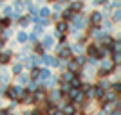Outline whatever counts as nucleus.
Instances as JSON below:
<instances>
[{
  "label": "nucleus",
  "instance_id": "f257e3e1",
  "mask_svg": "<svg viewBox=\"0 0 121 115\" xmlns=\"http://www.w3.org/2000/svg\"><path fill=\"white\" fill-rule=\"evenodd\" d=\"M40 61L42 63H45L47 68H56V67H61V61L54 56H49V54H42L40 56Z\"/></svg>",
  "mask_w": 121,
  "mask_h": 115
},
{
  "label": "nucleus",
  "instance_id": "f03ea898",
  "mask_svg": "<svg viewBox=\"0 0 121 115\" xmlns=\"http://www.w3.org/2000/svg\"><path fill=\"white\" fill-rule=\"evenodd\" d=\"M58 58L63 61H69L72 58V49L69 45H60L58 47Z\"/></svg>",
  "mask_w": 121,
  "mask_h": 115
},
{
  "label": "nucleus",
  "instance_id": "7ed1b4c3",
  "mask_svg": "<svg viewBox=\"0 0 121 115\" xmlns=\"http://www.w3.org/2000/svg\"><path fill=\"white\" fill-rule=\"evenodd\" d=\"M99 56V43H91L87 47V58H96Z\"/></svg>",
  "mask_w": 121,
  "mask_h": 115
},
{
  "label": "nucleus",
  "instance_id": "20e7f679",
  "mask_svg": "<svg viewBox=\"0 0 121 115\" xmlns=\"http://www.w3.org/2000/svg\"><path fill=\"white\" fill-rule=\"evenodd\" d=\"M103 22V15H101L99 11H92L91 13V24L92 25H99Z\"/></svg>",
  "mask_w": 121,
  "mask_h": 115
},
{
  "label": "nucleus",
  "instance_id": "39448f33",
  "mask_svg": "<svg viewBox=\"0 0 121 115\" xmlns=\"http://www.w3.org/2000/svg\"><path fill=\"white\" fill-rule=\"evenodd\" d=\"M74 75L76 74H74V72H71V70H63V72L60 74V81H61V83H71Z\"/></svg>",
  "mask_w": 121,
  "mask_h": 115
},
{
  "label": "nucleus",
  "instance_id": "423d86ee",
  "mask_svg": "<svg viewBox=\"0 0 121 115\" xmlns=\"http://www.w3.org/2000/svg\"><path fill=\"white\" fill-rule=\"evenodd\" d=\"M11 50H4V52H0V65H7L11 61Z\"/></svg>",
  "mask_w": 121,
  "mask_h": 115
},
{
  "label": "nucleus",
  "instance_id": "0eeeda50",
  "mask_svg": "<svg viewBox=\"0 0 121 115\" xmlns=\"http://www.w3.org/2000/svg\"><path fill=\"white\" fill-rule=\"evenodd\" d=\"M43 49H51V47L54 45V38L52 36H43V40H42V43H40Z\"/></svg>",
  "mask_w": 121,
  "mask_h": 115
},
{
  "label": "nucleus",
  "instance_id": "6e6552de",
  "mask_svg": "<svg viewBox=\"0 0 121 115\" xmlns=\"http://www.w3.org/2000/svg\"><path fill=\"white\" fill-rule=\"evenodd\" d=\"M16 83H18V86H25L27 83H29V75H25L24 72L18 74V75H16Z\"/></svg>",
  "mask_w": 121,
  "mask_h": 115
},
{
  "label": "nucleus",
  "instance_id": "1a4fd4ad",
  "mask_svg": "<svg viewBox=\"0 0 121 115\" xmlns=\"http://www.w3.org/2000/svg\"><path fill=\"white\" fill-rule=\"evenodd\" d=\"M67 29H69L67 22H58V24H56V32H58V34H65Z\"/></svg>",
  "mask_w": 121,
  "mask_h": 115
},
{
  "label": "nucleus",
  "instance_id": "9d476101",
  "mask_svg": "<svg viewBox=\"0 0 121 115\" xmlns=\"http://www.w3.org/2000/svg\"><path fill=\"white\" fill-rule=\"evenodd\" d=\"M49 77H52V72H51V68H40V77H38V79L47 81Z\"/></svg>",
  "mask_w": 121,
  "mask_h": 115
},
{
  "label": "nucleus",
  "instance_id": "9b49d317",
  "mask_svg": "<svg viewBox=\"0 0 121 115\" xmlns=\"http://www.w3.org/2000/svg\"><path fill=\"white\" fill-rule=\"evenodd\" d=\"M47 99L51 101V103H56V101H61V94L58 90H52L49 95H47Z\"/></svg>",
  "mask_w": 121,
  "mask_h": 115
},
{
  "label": "nucleus",
  "instance_id": "f8f14e48",
  "mask_svg": "<svg viewBox=\"0 0 121 115\" xmlns=\"http://www.w3.org/2000/svg\"><path fill=\"white\" fill-rule=\"evenodd\" d=\"M22 72H24V63H20V61H18V63H15V65H13V68H11V74L18 75V74H22Z\"/></svg>",
  "mask_w": 121,
  "mask_h": 115
},
{
  "label": "nucleus",
  "instance_id": "ddd939ff",
  "mask_svg": "<svg viewBox=\"0 0 121 115\" xmlns=\"http://www.w3.org/2000/svg\"><path fill=\"white\" fill-rule=\"evenodd\" d=\"M38 16H40L42 20H49V16H51V9H49V7H42V9L38 11Z\"/></svg>",
  "mask_w": 121,
  "mask_h": 115
},
{
  "label": "nucleus",
  "instance_id": "4468645a",
  "mask_svg": "<svg viewBox=\"0 0 121 115\" xmlns=\"http://www.w3.org/2000/svg\"><path fill=\"white\" fill-rule=\"evenodd\" d=\"M27 63H29V67H31V68H33V67H36L38 63H40V56H36V54L29 56V58H27Z\"/></svg>",
  "mask_w": 121,
  "mask_h": 115
},
{
  "label": "nucleus",
  "instance_id": "2eb2a0df",
  "mask_svg": "<svg viewBox=\"0 0 121 115\" xmlns=\"http://www.w3.org/2000/svg\"><path fill=\"white\" fill-rule=\"evenodd\" d=\"M27 40H29V36H27V32H24V31H20V32L16 34V41H18V43H27Z\"/></svg>",
  "mask_w": 121,
  "mask_h": 115
},
{
  "label": "nucleus",
  "instance_id": "dca6fc26",
  "mask_svg": "<svg viewBox=\"0 0 121 115\" xmlns=\"http://www.w3.org/2000/svg\"><path fill=\"white\" fill-rule=\"evenodd\" d=\"M69 9H71L72 13H80V11L83 9V2H72Z\"/></svg>",
  "mask_w": 121,
  "mask_h": 115
},
{
  "label": "nucleus",
  "instance_id": "f3484780",
  "mask_svg": "<svg viewBox=\"0 0 121 115\" xmlns=\"http://www.w3.org/2000/svg\"><path fill=\"white\" fill-rule=\"evenodd\" d=\"M69 90H71V85H69V83H61L60 88H58V92H60L61 95H67V94H69Z\"/></svg>",
  "mask_w": 121,
  "mask_h": 115
},
{
  "label": "nucleus",
  "instance_id": "a211bd4d",
  "mask_svg": "<svg viewBox=\"0 0 121 115\" xmlns=\"http://www.w3.org/2000/svg\"><path fill=\"white\" fill-rule=\"evenodd\" d=\"M72 61H74L78 67H83L87 59H85V56H72Z\"/></svg>",
  "mask_w": 121,
  "mask_h": 115
},
{
  "label": "nucleus",
  "instance_id": "6ab92c4d",
  "mask_svg": "<svg viewBox=\"0 0 121 115\" xmlns=\"http://www.w3.org/2000/svg\"><path fill=\"white\" fill-rule=\"evenodd\" d=\"M29 77H31V79H35V81H38V77H40V68H38V67H33Z\"/></svg>",
  "mask_w": 121,
  "mask_h": 115
},
{
  "label": "nucleus",
  "instance_id": "aec40b11",
  "mask_svg": "<svg viewBox=\"0 0 121 115\" xmlns=\"http://www.w3.org/2000/svg\"><path fill=\"white\" fill-rule=\"evenodd\" d=\"M27 92H29V94H33V92L35 90H38V88H40V86H38V83H36V81H29V83H27Z\"/></svg>",
  "mask_w": 121,
  "mask_h": 115
},
{
  "label": "nucleus",
  "instance_id": "412c9836",
  "mask_svg": "<svg viewBox=\"0 0 121 115\" xmlns=\"http://www.w3.org/2000/svg\"><path fill=\"white\" fill-rule=\"evenodd\" d=\"M119 59H121L119 50H112V58H110V61L114 63V65H117V63H119Z\"/></svg>",
  "mask_w": 121,
  "mask_h": 115
},
{
  "label": "nucleus",
  "instance_id": "4be33fe9",
  "mask_svg": "<svg viewBox=\"0 0 121 115\" xmlns=\"http://www.w3.org/2000/svg\"><path fill=\"white\" fill-rule=\"evenodd\" d=\"M13 13H15V11H13V7H11V5H5L4 9H2V15H4V18H9Z\"/></svg>",
  "mask_w": 121,
  "mask_h": 115
},
{
  "label": "nucleus",
  "instance_id": "5701e85b",
  "mask_svg": "<svg viewBox=\"0 0 121 115\" xmlns=\"http://www.w3.org/2000/svg\"><path fill=\"white\" fill-rule=\"evenodd\" d=\"M72 16H74V13H72L71 9H65V11H63V22L72 20Z\"/></svg>",
  "mask_w": 121,
  "mask_h": 115
},
{
  "label": "nucleus",
  "instance_id": "b1692460",
  "mask_svg": "<svg viewBox=\"0 0 121 115\" xmlns=\"http://www.w3.org/2000/svg\"><path fill=\"white\" fill-rule=\"evenodd\" d=\"M110 90H112V92H116V94H119V90H121V83H119V81H116V83H110Z\"/></svg>",
  "mask_w": 121,
  "mask_h": 115
},
{
  "label": "nucleus",
  "instance_id": "393cba45",
  "mask_svg": "<svg viewBox=\"0 0 121 115\" xmlns=\"http://www.w3.org/2000/svg\"><path fill=\"white\" fill-rule=\"evenodd\" d=\"M98 86H101V88H103V90H110V83H108V81H105V79H101L99 83H98Z\"/></svg>",
  "mask_w": 121,
  "mask_h": 115
},
{
  "label": "nucleus",
  "instance_id": "a878e982",
  "mask_svg": "<svg viewBox=\"0 0 121 115\" xmlns=\"http://www.w3.org/2000/svg\"><path fill=\"white\" fill-rule=\"evenodd\" d=\"M119 18H121V11L119 9H114V16H112V20H114V22H119Z\"/></svg>",
  "mask_w": 121,
  "mask_h": 115
},
{
  "label": "nucleus",
  "instance_id": "bb28decb",
  "mask_svg": "<svg viewBox=\"0 0 121 115\" xmlns=\"http://www.w3.org/2000/svg\"><path fill=\"white\" fill-rule=\"evenodd\" d=\"M29 18H27V16H24V18H20V25H22V27H27V25H29Z\"/></svg>",
  "mask_w": 121,
  "mask_h": 115
},
{
  "label": "nucleus",
  "instance_id": "cd10ccee",
  "mask_svg": "<svg viewBox=\"0 0 121 115\" xmlns=\"http://www.w3.org/2000/svg\"><path fill=\"white\" fill-rule=\"evenodd\" d=\"M35 52H36V54H42V52H43V47H42L40 43H36V45H35Z\"/></svg>",
  "mask_w": 121,
  "mask_h": 115
},
{
  "label": "nucleus",
  "instance_id": "c85d7f7f",
  "mask_svg": "<svg viewBox=\"0 0 121 115\" xmlns=\"http://www.w3.org/2000/svg\"><path fill=\"white\" fill-rule=\"evenodd\" d=\"M0 115H9V110L7 108H0Z\"/></svg>",
  "mask_w": 121,
  "mask_h": 115
},
{
  "label": "nucleus",
  "instance_id": "c756f323",
  "mask_svg": "<svg viewBox=\"0 0 121 115\" xmlns=\"http://www.w3.org/2000/svg\"><path fill=\"white\" fill-rule=\"evenodd\" d=\"M108 115H121V111H119V110H117V108H116V110H112V111H110V113H108Z\"/></svg>",
  "mask_w": 121,
  "mask_h": 115
},
{
  "label": "nucleus",
  "instance_id": "7c9ffc66",
  "mask_svg": "<svg viewBox=\"0 0 121 115\" xmlns=\"http://www.w3.org/2000/svg\"><path fill=\"white\" fill-rule=\"evenodd\" d=\"M110 27H112V24H110V22H107V24H105V31H110Z\"/></svg>",
  "mask_w": 121,
  "mask_h": 115
},
{
  "label": "nucleus",
  "instance_id": "2f4dec72",
  "mask_svg": "<svg viewBox=\"0 0 121 115\" xmlns=\"http://www.w3.org/2000/svg\"><path fill=\"white\" fill-rule=\"evenodd\" d=\"M54 11H56V13H60V11H61V7H60V4H56V5H54Z\"/></svg>",
  "mask_w": 121,
  "mask_h": 115
},
{
  "label": "nucleus",
  "instance_id": "473e14b6",
  "mask_svg": "<svg viewBox=\"0 0 121 115\" xmlns=\"http://www.w3.org/2000/svg\"><path fill=\"white\" fill-rule=\"evenodd\" d=\"M94 2H96V4H103V5L107 4V0H94Z\"/></svg>",
  "mask_w": 121,
  "mask_h": 115
},
{
  "label": "nucleus",
  "instance_id": "72a5a7b5",
  "mask_svg": "<svg viewBox=\"0 0 121 115\" xmlns=\"http://www.w3.org/2000/svg\"><path fill=\"white\" fill-rule=\"evenodd\" d=\"M56 2H58V4H67L69 0H56Z\"/></svg>",
  "mask_w": 121,
  "mask_h": 115
},
{
  "label": "nucleus",
  "instance_id": "f704fd0d",
  "mask_svg": "<svg viewBox=\"0 0 121 115\" xmlns=\"http://www.w3.org/2000/svg\"><path fill=\"white\" fill-rule=\"evenodd\" d=\"M22 115H31V111L29 110H24V111H22Z\"/></svg>",
  "mask_w": 121,
  "mask_h": 115
},
{
  "label": "nucleus",
  "instance_id": "c9c22d12",
  "mask_svg": "<svg viewBox=\"0 0 121 115\" xmlns=\"http://www.w3.org/2000/svg\"><path fill=\"white\" fill-rule=\"evenodd\" d=\"M99 115H108V113H105V111H103V113H99Z\"/></svg>",
  "mask_w": 121,
  "mask_h": 115
},
{
  "label": "nucleus",
  "instance_id": "e433bc0d",
  "mask_svg": "<svg viewBox=\"0 0 121 115\" xmlns=\"http://www.w3.org/2000/svg\"><path fill=\"white\" fill-rule=\"evenodd\" d=\"M38 2H43V0H38Z\"/></svg>",
  "mask_w": 121,
  "mask_h": 115
},
{
  "label": "nucleus",
  "instance_id": "4c0bfd02",
  "mask_svg": "<svg viewBox=\"0 0 121 115\" xmlns=\"http://www.w3.org/2000/svg\"><path fill=\"white\" fill-rule=\"evenodd\" d=\"M81 2H83V0H81Z\"/></svg>",
  "mask_w": 121,
  "mask_h": 115
},
{
  "label": "nucleus",
  "instance_id": "58836bf2",
  "mask_svg": "<svg viewBox=\"0 0 121 115\" xmlns=\"http://www.w3.org/2000/svg\"><path fill=\"white\" fill-rule=\"evenodd\" d=\"M9 115H11V113H9Z\"/></svg>",
  "mask_w": 121,
  "mask_h": 115
}]
</instances>
